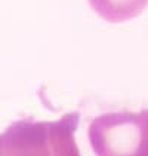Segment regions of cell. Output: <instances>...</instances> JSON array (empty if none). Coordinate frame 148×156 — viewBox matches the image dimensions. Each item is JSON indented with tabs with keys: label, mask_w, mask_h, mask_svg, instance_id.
<instances>
[{
	"label": "cell",
	"mask_w": 148,
	"mask_h": 156,
	"mask_svg": "<svg viewBox=\"0 0 148 156\" xmlns=\"http://www.w3.org/2000/svg\"><path fill=\"white\" fill-rule=\"evenodd\" d=\"M77 113L55 122L18 120L0 134V156H80L74 132Z\"/></svg>",
	"instance_id": "cell-1"
},
{
	"label": "cell",
	"mask_w": 148,
	"mask_h": 156,
	"mask_svg": "<svg viewBox=\"0 0 148 156\" xmlns=\"http://www.w3.org/2000/svg\"><path fill=\"white\" fill-rule=\"evenodd\" d=\"M87 134L96 156H148V108L101 115Z\"/></svg>",
	"instance_id": "cell-2"
},
{
	"label": "cell",
	"mask_w": 148,
	"mask_h": 156,
	"mask_svg": "<svg viewBox=\"0 0 148 156\" xmlns=\"http://www.w3.org/2000/svg\"><path fill=\"white\" fill-rule=\"evenodd\" d=\"M92 9L108 23H124L138 16L148 0H87Z\"/></svg>",
	"instance_id": "cell-3"
}]
</instances>
